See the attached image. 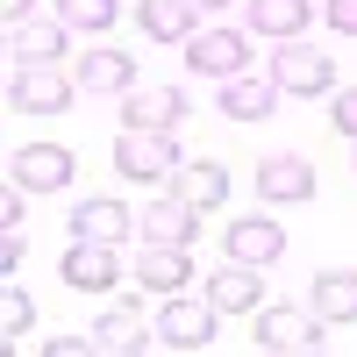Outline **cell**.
Segmentation results:
<instances>
[{
  "label": "cell",
  "instance_id": "1",
  "mask_svg": "<svg viewBox=\"0 0 357 357\" xmlns=\"http://www.w3.org/2000/svg\"><path fill=\"white\" fill-rule=\"evenodd\" d=\"M178 165H186V158H178L172 129H122V136H114V172L136 178V186H172Z\"/></svg>",
  "mask_w": 357,
  "mask_h": 357
},
{
  "label": "cell",
  "instance_id": "2",
  "mask_svg": "<svg viewBox=\"0 0 357 357\" xmlns=\"http://www.w3.org/2000/svg\"><path fill=\"white\" fill-rule=\"evenodd\" d=\"M250 343L272 350V357H301V350H321V343H329V321H321L314 307H257Z\"/></svg>",
  "mask_w": 357,
  "mask_h": 357
},
{
  "label": "cell",
  "instance_id": "3",
  "mask_svg": "<svg viewBox=\"0 0 357 357\" xmlns=\"http://www.w3.org/2000/svg\"><path fill=\"white\" fill-rule=\"evenodd\" d=\"M178 50H186V65L200 79H236L250 65V36H243V29H193Z\"/></svg>",
  "mask_w": 357,
  "mask_h": 357
},
{
  "label": "cell",
  "instance_id": "4",
  "mask_svg": "<svg viewBox=\"0 0 357 357\" xmlns=\"http://www.w3.org/2000/svg\"><path fill=\"white\" fill-rule=\"evenodd\" d=\"M57 272H65L72 293H114V286L129 279L122 272V250H114V243H86V236H72V250H65Z\"/></svg>",
  "mask_w": 357,
  "mask_h": 357
},
{
  "label": "cell",
  "instance_id": "5",
  "mask_svg": "<svg viewBox=\"0 0 357 357\" xmlns=\"http://www.w3.org/2000/svg\"><path fill=\"white\" fill-rule=\"evenodd\" d=\"M215 321H222V307L215 301H165V314H158V343L165 350H207L215 343Z\"/></svg>",
  "mask_w": 357,
  "mask_h": 357
},
{
  "label": "cell",
  "instance_id": "6",
  "mask_svg": "<svg viewBox=\"0 0 357 357\" xmlns=\"http://www.w3.org/2000/svg\"><path fill=\"white\" fill-rule=\"evenodd\" d=\"M193 114L186 86H129L122 93V129H178Z\"/></svg>",
  "mask_w": 357,
  "mask_h": 357
},
{
  "label": "cell",
  "instance_id": "7",
  "mask_svg": "<svg viewBox=\"0 0 357 357\" xmlns=\"http://www.w3.org/2000/svg\"><path fill=\"white\" fill-rule=\"evenodd\" d=\"M272 79H279V93H329V86H336V65H329V50H307L301 36H293V43L272 57Z\"/></svg>",
  "mask_w": 357,
  "mask_h": 357
},
{
  "label": "cell",
  "instance_id": "8",
  "mask_svg": "<svg viewBox=\"0 0 357 357\" xmlns=\"http://www.w3.org/2000/svg\"><path fill=\"white\" fill-rule=\"evenodd\" d=\"M72 236H86V243H136V207H122L114 193H93V200H79V215H72Z\"/></svg>",
  "mask_w": 357,
  "mask_h": 357
},
{
  "label": "cell",
  "instance_id": "9",
  "mask_svg": "<svg viewBox=\"0 0 357 357\" xmlns=\"http://www.w3.org/2000/svg\"><path fill=\"white\" fill-rule=\"evenodd\" d=\"M72 72H57V65H22L15 72V107L22 114H65L72 107Z\"/></svg>",
  "mask_w": 357,
  "mask_h": 357
},
{
  "label": "cell",
  "instance_id": "10",
  "mask_svg": "<svg viewBox=\"0 0 357 357\" xmlns=\"http://www.w3.org/2000/svg\"><path fill=\"white\" fill-rule=\"evenodd\" d=\"M129 279L172 301V293L193 279V250H186V243H136V272H129Z\"/></svg>",
  "mask_w": 357,
  "mask_h": 357
},
{
  "label": "cell",
  "instance_id": "11",
  "mask_svg": "<svg viewBox=\"0 0 357 357\" xmlns=\"http://www.w3.org/2000/svg\"><path fill=\"white\" fill-rule=\"evenodd\" d=\"M193 215H200V207L178 200V193L165 186V193L136 215V243H186V250H193Z\"/></svg>",
  "mask_w": 357,
  "mask_h": 357
},
{
  "label": "cell",
  "instance_id": "12",
  "mask_svg": "<svg viewBox=\"0 0 357 357\" xmlns=\"http://www.w3.org/2000/svg\"><path fill=\"white\" fill-rule=\"evenodd\" d=\"M207 301L222 314H257L264 307V264H222V272H207Z\"/></svg>",
  "mask_w": 357,
  "mask_h": 357
},
{
  "label": "cell",
  "instance_id": "13",
  "mask_svg": "<svg viewBox=\"0 0 357 357\" xmlns=\"http://www.w3.org/2000/svg\"><path fill=\"white\" fill-rule=\"evenodd\" d=\"M257 193L272 200V207H301V200H314V165L293 158V151L264 158V165H257Z\"/></svg>",
  "mask_w": 357,
  "mask_h": 357
},
{
  "label": "cell",
  "instance_id": "14",
  "mask_svg": "<svg viewBox=\"0 0 357 357\" xmlns=\"http://www.w3.org/2000/svg\"><path fill=\"white\" fill-rule=\"evenodd\" d=\"M72 151L65 143H22V158H15V186L29 193H57V186H72Z\"/></svg>",
  "mask_w": 357,
  "mask_h": 357
},
{
  "label": "cell",
  "instance_id": "15",
  "mask_svg": "<svg viewBox=\"0 0 357 357\" xmlns=\"http://www.w3.org/2000/svg\"><path fill=\"white\" fill-rule=\"evenodd\" d=\"M229 257H236V264H279V257H286V229H279L272 215L229 222Z\"/></svg>",
  "mask_w": 357,
  "mask_h": 357
},
{
  "label": "cell",
  "instance_id": "16",
  "mask_svg": "<svg viewBox=\"0 0 357 357\" xmlns=\"http://www.w3.org/2000/svg\"><path fill=\"white\" fill-rule=\"evenodd\" d=\"M279 107V79L272 72H236V79H222V114L229 122H264V114Z\"/></svg>",
  "mask_w": 357,
  "mask_h": 357
},
{
  "label": "cell",
  "instance_id": "17",
  "mask_svg": "<svg viewBox=\"0 0 357 357\" xmlns=\"http://www.w3.org/2000/svg\"><path fill=\"white\" fill-rule=\"evenodd\" d=\"M172 193L193 200L200 215H207V207L229 200V165H215V158H186V165H178V178H172Z\"/></svg>",
  "mask_w": 357,
  "mask_h": 357
},
{
  "label": "cell",
  "instance_id": "18",
  "mask_svg": "<svg viewBox=\"0 0 357 357\" xmlns=\"http://www.w3.org/2000/svg\"><path fill=\"white\" fill-rule=\"evenodd\" d=\"M79 86L86 93H129L136 86V57L129 50H79Z\"/></svg>",
  "mask_w": 357,
  "mask_h": 357
},
{
  "label": "cell",
  "instance_id": "19",
  "mask_svg": "<svg viewBox=\"0 0 357 357\" xmlns=\"http://www.w3.org/2000/svg\"><path fill=\"white\" fill-rule=\"evenodd\" d=\"M307 307L329 321V329H343V321H357V272H321L307 286Z\"/></svg>",
  "mask_w": 357,
  "mask_h": 357
},
{
  "label": "cell",
  "instance_id": "20",
  "mask_svg": "<svg viewBox=\"0 0 357 357\" xmlns=\"http://www.w3.org/2000/svg\"><path fill=\"white\" fill-rule=\"evenodd\" d=\"M193 0H143V8H136V22H143V36H151V43H186L193 36Z\"/></svg>",
  "mask_w": 357,
  "mask_h": 357
},
{
  "label": "cell",
  "instance_id": "21",
  "mask_svg": "<svg viewBox=\"0 0 357 357\" xmlns=\"http://www.w3.org/2000/svg\"><path fill=\"white\" fill-rule=\"evenodd\" d=\"M143 343H158V329H151L136 307H107V314L93 321V350H143Z\"/></svg>",
  "mask_w": 357,
  "mask_h": 357
},
{
  "label": "cell",
  "instance_id": "22",
  "mask_svg": "<svg viewBox=\"0 0 357 357\" xmlns=\"http://www.w3.org/2000/svg\"><path fill=\"white\" fill-rule=\"evenodd\" d=\"M250 29L272 36V43L307 36V0H250Z\"/></svg>",
  "mask_w": 357,
  "mask_h": 357
},
{
  "label": "cell",
  "instance_id": "23",
  "mask_svg": "<svg viewBox=\"0 0 357 357\" xmlns=\"http://www.w3.org/2000/svg\"><path fill=\"white\" fill-rule=\"evenodd\" d=\"M72 43V29L65 22H15V50H22V65H57Z\"/></svg>",
  "mask_w": 357,
  "mask_h": 357
},
{
  "label": "cell",
  "instance_id": "24",
  "mask_svg": "<svg viewBox=\"0 0 357 357\" xmlns=\"http://www.w3.org/2000/svg\"><path fill=\"white\" fill-rule=\"evenodd\" d=\"M114 15H122V0H57V22L72 36H100V29H114Z\"/></svg>",
  "mask_w": 357,
  "mask_h": 357
},
{
  "label": "cell",
  "instance_id": "25",
  "mask_svg": "<svg viewBox=\"0 0 357 357\" xmlns=\"http://www.w3.org/2000/svg\"><path fill=\"white\" fill-rule=\"evenodd\" d=\"M0 329H8L15 343H22L29 329H36V301H29L22 286H8V293H0Z\"/></svg>",
  "mask_w": 357,
  "mask_h": 357
},
{
  "label": "cell",
  "instance_id": "26",
  "mask_svg": "<svg viewBox=\"0 0 357 357\" xmlns=\"http://www.w3.org/2000/svg\"><path fill=\"white\" fill-rule=\"evenodd\" d=\"M0 272H22V222H8V229H0Z\"/></svg>",
  "mask_w": 357,
  "mask_h": 357
},
{
  "label": "cell",
  "instance_id": "27",
  "mask_svg": "<svg viewBox=\"0 0 357 357\" xmlns=\"http://www.w3.org/2000/svg\"><path fill=\"white\" fill-rule=\"evenodd\" d=\"M329 114H336V129H343V136H357V86H343Z\"/></svg>",
  "mask_w": 357,
  "mask_h": 357
},
{
  "label": "cell",
  "instance_id": "28",
  "mask_svg": "<svg viewBox=\"0 0 357 357\" xmlns=\"http://www.w3.org/2000/svg\"><path fill=\"white\" fill-rule=\"evenodd\" d=\"M329 29L336 36H357V0H329Z\"/></svg>",
  "mask_w": 357,
  "mask_h": 357
},
{
  "label": "cell",
  "instance_id": "29",
  "mask_svg": "<svg viewBox=\"0 0 357 357\" xmlns=\"http://www.w3.org/2000/svg\"><path fill=\"white\" fill-rule=\"evenodd\" d=\"M43 350H50V357H72V350H93V329H86V336H50Z\"/></svg>",
  "mask_w": 357,
  "mask_h": 357
},
{
  "label": "cell",
  "instance_id": "30",
  "mask_svg": "<svg viewBox=\"0 0 357 357\" xmlns=\"http://www.w3.org/2000/svg\"><path fill=\"white\" fill-rule=\"evenodd\" d=\"M29 8H36V0H8V29H15V22H29Z\"/></svg>",
  "mask_w": 357,
  "mask_h": 357
},
{
  "label": "cell",
  "instance_id": "31",
  "mask_svg": "<svg viewBox=\"0 0 357 357\" xmlns=\"http://www.w3.org/2000/svg\"><path fill=\"white\" fill-rule=\"evenodd\" d=\"M193 8H229V0H193Z\"/></svg>",
  "mask_w": 357,
  "mask_h": 357
},
{
  "label": "cell",
  "instance_id": "32",
  "mask_svg": "<svg viewBox=\"0 0 357 357\" xmlns=\"http://www.w3.org/2000/svg\"><path fill=\"white\" fill-rule=\"evenodd\" d=\"M350 172H357V136H350Z\"/></svg>",
  "mask_w": 357,
  "mask_h": 357
}]
</instances>
